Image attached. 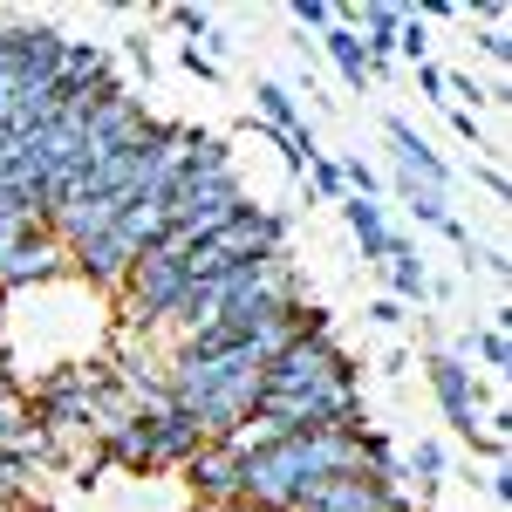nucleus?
Wrapping results in <instances>:
<instances>
[{
    "label": "nucleus",
    "mask_w": 512,
    "mask_h": 512,
    "mask_svg": "<svg viewBox=\"0 0 512 512\" xmlns=\"http://www.w3.org/2000/svg\"><path fill=\"white\" fill-rule=\"evenodd\" d=\"M164 390L171 403L198 424V437L239 431L253 410H260V390H267V362L253 355V342H233V349H178L164 362Z\"/></svg>",
    "instance_id": "nucleus-1"
},
{
    "label": "nucleus",
    "mask_w": 512,
    "mask_h": 512,
    "mask_svg": "<svg viewBox=\"0 0 512 512\" xmlns=\"http://www.w3.org/2000/svg\"><path fill=\"white\" fill-rule=\"evenodd\" d=\"M185 253H164V246H151L137 267H130V280H123V335H137V328H171V315H178V301H185Z\"/></svg>",
    "instance_id": "nucleus-2"
},
{
    "label": "nucleus",
    "mask_w": 512,
    "mask_h": 512,
    "mask_svg": "<svg viewBox=\"0 0 512 512\" xmlns=\"http://www.w3.org/2000/svg\"><path fill=\"white\" fill-rule=\"evenodd\" d=\"M335 376H355V362H349V349L335 342L328 315L308 308V328L267 362V390H321V383H335Z\"/></svg>",
    "instance_id": "nucleus-3"
},
{
    "label": "nucleus",
    "mask_w": 512,
    "mask_h": 512,
    "mask_svg": "<svg viewBox=\"0 0 512 512\" xmlns=\"http://www.w3.org/2000/svg\"><path fill=\"white\" fill-rule=\"evenodd\" d=\"M239 499L260 512H301L315 499V478L301 465V437H280L274 451L239 458Z\"/></svg>",
    "instance_id": "nucleus-4"
},
{
    "label": "nucleus",
    "mask_w": 512,
    "mask_h": 512,
    "mask_svg": "<svg viewBox=\"0 0 512 512\" xmlns=\"http://www.w3.org/2000/svg\"><path fill=\"white\" fill-rule=\"evenodd\" d=\"M424 376H431V396H437V410H444V424L465 437V444H478L485 437V403H478L472 362H458L451 349H431L424 355Z\"/></svg>",
    "instance_id": "nucleus-5"
},
{
    "label": "nucleus",
    "mask_w": 512,
    "mask_h": 512,
    "mask_svg": "<svg viewBox=\"0 0 512 512\" xmlns=\"http://www.w3.org/2000/svg\"><path fill=\"white\" fill-rule=\"evenodd\" d=\"M205 246H212V253H226L233 267H260V260H280V253H287V219L246 198V205H239V212L205 239Z\"/></svg>",
    "instance_id": "nucleus-6"
},
{
    "label": "nucleus",
    "mask_w": 512,
    "mask_h": 512,
    "mask_svg": "<svg viewBox=\"0 0 512 512\" xmlns=\"http://www.w3.org/2000/svg\"><path fill=\"white\" fill-rule=\"evenodd\" d=\"M62 274H69V246H62L55 233L21 239V246L0 260V301L21 294V287H48V280H62Z\"/></svg>",
    "instance_id": "nucleus-7"
},
{
    "label": "nucleus",
    "mask_w": 512,
    "mask_h": 512,
    "mask_svg": "<svg viewBox=\"0 0 512 512\" xmlns=\"http://www.w3.org/2000/svg\"><path fill=\"white\" fill-rule=\"evenodd\" d=\"M308 506H315V512H417L403 492H390V485H376V478H362V472L328 478Z\"/></svg>",
    "instance_id": "nucleus-8"
},
{
    "label": "nucleus",
    "mask_w": 512,
    "mask_h": 512,
    "mask_svg": "<svg viewBox=\"0 0 512 512\" xmlns=\"http://www.w3.org/2000/svg\"><path fill=\"white\" fill-rule=\"evenodd\" d=\"M130 267H137V253L117 239V226L103 239H82V246H69V274H82L89 287H103V294H117L123 280H130Z\"/></svg>",
    "instance_id": "nucleus-9"
},
{
    "label": "nucleus",
    "mask_w": 512,
    "mask_h": 512,
    "mask_svg": "<svg viewBox=\"0 0 512 512\" xmlns=\"http://www.w3.org/2000/svg\"><path fill=\"white\" fill-rule=\"evenodd\" d=\"M185 485H192V499L198 506H226V499H239V458L226 451V444H198L192 451V465H185Z\"/></svg>",
    "instance_id": "nucleus-10"
},
{
    "label": "nucleus",
    "mask_w": 512,
    "mask_h": 512,
    "mask_svg": "<svg viewBox=\"0 0 512 512\" xmlns=\"http://www.w3.org/2000/svg\"><path fill=\"white\" fill-rule=\"evenodd\" d=\"M383 137L396 144V178H410V185H431V192H451V164L437 158V151H431V144H424V137H417V130H410L403 117L383 123Z\"/></svg>",
    "instance_id": "nucleus-11"
},
{
    "label": "nucleus",
    "mask_w": 512,
    "mask_h": 512,
    "mask_svg": "<svg viewBox=\"0 0 512 512\" xmlns=\"http://www.w3.org/2000/svg\"><path fill=\"white\" fill-rule=\"evenodd\" d=\"M198 444H205V437H198V424L185 417V410H164V417H151V472H185Z\"/></svg>",
    "instance_id": "nucleus-12"
},
{
    "label": "nucleus",
    "mask_w": 512,
    "mask_h": 512,
    "mask_svg": "<svg viewBox=\"0 0 512 512\" xmlns=\"http://www.w3.org/2000/svg\"><path fill=\"white\" fill-rule=\"evenodd\" d=\"M342 219H349L362 260H390L396 253V233H390V219H383V198H342Z\"/></svg>",
    "instance_id": "nucleus-13"
},
{
    "label": "nucleus",
    "mask_w": 512,
    "mask_h": 512,
    "mask_svg": "<svg viewBox=\"0 0 512 512\" xmlns=\"http://www.w3.org/2000/svg\"><path fill=\"white\" fill-rule=\"evenodd\" d=\"M164 233H171V212H164V198H137V205H123L117 219V239L144 260L151 246H164Z\"/></svg>",
    "instance_id": "nucleus-14"
},
{
    "label": "nucleus",
    "mask_w": 512,
    "mask_h": 512,
    "mask_svg": "<svg viewBox=\"0 0 512 512\" xmlns=\"http://www.w3.org/2000/svg\"><path fill=\"white\" fill-rule=\"evenodd\" d=\"M315 48L328 55V62H335V76L349 82L355 96H362V89L376 82V69H369V55H362V41H355V28H342V21H335V28H328V35H321Z\"/></svg>",
    "instance_id": "nucleus-15"
},
{
    "label": "nucleus",
    "mask_w": 512,
    "mask_h": 512,
    "mask_svg": "<svg viewBox=\"0 0 512 512\" xmlns=\"http://www.w3.org/2000/svg\"><path fill=\"white\" fill-rule=\"evenodd\" d=\"M383 267H390V301H403V308H410V301H431V294H437V287H431V274H424V260H417V246H410V239H396V253L383 260Z\"/></svg>",
    "instance_id": "nucleus-16"
},
{
    "label": "nucleus",
    "mask_w": 512,
    "mask_h": 512,
    "mask_svg": "<svg viewBox=\"0 0 512 512\" xmlns=\"http://www.w3.org/2000/svg\"><path fill=\"white\" fill-rule=\"evenodd\" d=\"M253 103H260V123L280 130V137H301V130H308V123H301V103H294V89H287V82H260V89H253Z\"/></svg>",
    "instance_id": "nucleus-17"
},
{
    "label": "nucleus",
    "mask_w": 512,
    "mask_h": 512,
    "mask_svg": "<svg viewBox=\"0 0 512 512\" xmlns=\"http://www.w3.org/2000/svg\"><path fill=\"white\" fill-rule=\"evenodd\" d=\"M458 362H485V369H512V342H506V321H492V328H478V335H465V342H458Z\"/></svg>",
    "instance_id": "nucleus-18"
},
{
    "label": "nucleus",
    "mask_w": 512,
    "mask_h": 512,
    "mask_svg": "<svg viewBox=\"0 0 512 512\" xmlns=\"http://www.w3.org/2000/svg\"><path fill=\"white\" fill-rule=\"evenodd\" d=\"M103 458H110V465H123V472H151V424L137 417L123 437H110V444H103Z\"/></svg>",
    "instance_id": "nucleus-19"
},
{
    "label": "nucleus",
    "mask_w": 512,
    "mask_h": 512,
    "mask_svg": "<svg viewBox=\"0 0 512 512\" xmlns=\"http://www.w3.org/2000/svg\"><path fill=\"white\" fill-rule=\"evenodd\" d=\"M280 437H287V431H280L274 417H260V410H253V417H246L239 431H226V437H219V444H226L233 458H253V451H274Z\"/></svg>",
    "instance_id": "nucleus-20"
},
{
    "label": "nucleus",
    "mask_w": 512,
    "mask_h": 512,
    "mask_svg": "<svg viewBox=\"0 0 512 512\" xmlns=\"http://www.w3.org/2000/svg\"><path fill=\"white\" fill-rule=\"evenodd\" d=\"M403 478H417V492H437V485H444V444H431V437L410 444V451H403Z\"/></svg>",
    "instance_id": "nucleus-21"
},
{
    "label": "nucleus",
    "mask_w": 512,
    "mask_h": 512,
    "mask_svg": "<svg viewBox=\"0 0 512 512\" xmlns=\"http://www.w3.org/2000/svg\"><path fill=\"white\" fill-rule=\"evenodd\" d=\"M396 198H403V205H410V212H417V219H424L431 233H444V219H451V212H444V192H431V185H410V178H396Z\"/></svg>",
    "instance_id": "nucleus-22"
},
{
    "label": "nucleus",
    "mask_w": 512,
    "mask_h": 512,
    "mask_svg": "<svg viewBox=\"0 0 512 512\" xmlns=\"http://www.w3.org/2000/svg\"><path fill=\"white\" fill-rule=\"evenodd\" d=\"M396 55L417 62V69L431 62V28H424V14H410V7H403V28H396Z\"/></svg>",
    "instance_id": "nucleus-23"
},
{
    "label": "nucleus",
    "mask_w": 512,
    "mask_h": 512,
    "mask_svg": "<svg viewBox=\"0 0 512 512\" xmlns=\"http://www.w3.org/2000/svg\"><path fill=\"white\" fill-rule=\"evenodd\" d=\"M308 192L328 198V205H342V198H349V185H342V164H335V158H315V164H308Z\"/></svg>",
    "instance_id": "nucleus-24"
},
{
    "label": "nucleus",
    "mask_w": 512,
    "mask_h": 512,
    "mask_svg": "<svg viewBox=\"0 0 512 512\" xmlns=\"http://www.w3.org/2000/svg\"><path fill=\"white\" fill-rule=\"evenodd\" d=\"M499 21H506V14L492 7V14H485V35H478V48H485L492 62H506V55H512V35H506V28H499Z\"/></svg>",
    "instance_id": "nucleus-25"
},
{
    "label": "nucleus",
    "mask_w": 512,
    "mask_h": 512,
    "mask_svg": "<svg viewBox=\"0 0 512 512\" xmlns=\"http://www.w3.org/2000/svg\"><path fill=\"white\" fill-rule=\"evenodd\" d=\"M294 21L315 28V35H328V28H335V7H328V0H294Z\"/></svg>",
    "instance_id": "nucleus-26"
},
{
    "label": "nucleus",
    "mask_w": 512,
    "mask_h": 512,
    "mask_svg": "<svg viewBox=\"0 0 512 512\" xmlns=\"http://www.w3.org/2000/svg\"><path fill=\"white\" fill-rule=\"evenodd\" d=\"M444 117H451V130H458V137H465V144H485V130H478V110H465V103H444Z\"/></svg>",
    "instance_id": "nucleus-27"
},
{
    "label": "nucleus",
    "mask_w": 512,
    "mask_h": 512,
    "mask_svg": "<svg viewBox=\"0 0 512 512\" xmlns=\"http://www.w3.org/2000/svg\"><path fill=\"white\" fill-rule=\"evenodd\" d=\"M171 21H178V28H185V35L212 41V14H205V7H171Z\"/></svg>",
    "instance_id": "nucleus-28"
},
{
    "label": "nucleus",
    "mask_w": 512,
    "mask_h": 512,
    "mask_svg": "<svg viewBox=\"0 0 512 512\" xmlns=\"http://www.w3.org/2000/svg\"><path fill=\"white\" fill-rule=\"evenodd\" d=\"M369 321H376V328H403V301H390V294L369 301Z\"/></svg>",
    "instance_id": "nucleus-29"
},
{
    "label": "nucleus",
    "mask_w": 512,
    "mask_h": 512,
    "mask_svg": "<svg viewBox=\"0 0 512 512\" xmlns=\"http://www.w3.org/2000/svg\"><path fill=\"white\" fill-rule=\"evenodd\" d=\"M178 62H185V69H192V76H219V62H205V55H198V41H185V48H178Z\"/></svg>",
    "instance_id": "nucleus-30"
},
{
    "label": "nucleus",
    "mask_w": 512,
    "mask_h": 512,
    "mask_svg": "<svg viewBox=\"0 0 512 512\" xmlns=\"http://www.w3.org/2000/svg\"><path fill=\"white\" fill-rule=\"evenodd\" d=\"M417 89H424V96H437V103H444V69H437V62H424V69H417Z\"/></svg>",
    "instance_id": "nucleus-31"
},
{
    "label": "nucleus",
    "mask_w": 512,
    "mask_h": 512,
    "mask_svg": "<svg viewBox=\"0 0 512 512\" xmlns=\"http://www.w3.org/2000/svg\"><path fill=\"white\" fill-rule=\"evenodd\" d=\"M198 512H260V506H246V499H226V506H198Z\"/></svg>",
    "instance_id": "nucleus-32"
},
{
    "label": "nucleus",
    "mask_w": 512,
    "mask_h": 512,
    "mask_svg": "<svg viewBox=\"0 0 512 512\" xmlns=\"http://www.w3.org/2000/svg\"><path fill=\"white\" fill-rule=\"evenodd\" d=\"M7 383H14V362H7V349H0V390H7Z\"/></svg>",
    "instance_id": "nucleus-33"
},
{
    "label": "nucleus",
    "mask_w": 512,
    "mask_h": 512,
    "mask_svg": "<svg viewBox=\"0 0 512 512\" xmlns=\"http://www.w3.org/2000/svg\"><path fill=\"white\" fill-rule=\"evenodd\" d=\"M0 512H35V506H28V499H7V506H0Z\"/></svg>",
    "instance_id": "nucleus-34"
}]
</instances>
